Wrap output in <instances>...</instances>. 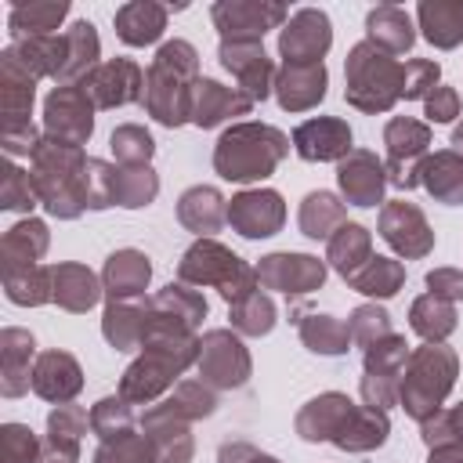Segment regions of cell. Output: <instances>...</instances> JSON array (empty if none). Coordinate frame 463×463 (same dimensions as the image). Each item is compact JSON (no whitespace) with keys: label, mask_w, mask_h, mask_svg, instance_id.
I'll use <instances>...</instances> for the list:
<instances>
[{"label":"cell","mask_w":463,"mask_h":463,"mask_svg":"<svg viewBox=\"0 0 463 463\" xmlns=\"http://www.w3.org/2000/svg\"><path fill=\"white\" fill-rule=\"evenodd\" d=\"M297 326H300L304 347L315 351V354L336 358V354H347V347H351V329H347V322H340V318H333V315H307V318H300Z\"/></svg>","instance_id":"obj_42"},{"label":"cell","mask_w":463,"mask_h":463,"mask_svg":"<svg viewBox=\"0 0 463 463\" xmlns=\"http://www.w3.org/2000/svg\"><path fill=\"white\" fill-rule=\"evenodd\" d=\"M109 148H112L119 166H148V159L156 152V141L141 123H123V127L112 130Z\"/></svg>","instance_id":"obj_46"},{"label":"cell","mask_w":463,"mask_h":463,"mask_svg":"<svg viewBox=\"0 0 463 463\" xmlns=\"http://www.w3.org/2000/svg\"><path fill=\"white\" fill-rule=\"evenodd\" d=\"M159 195V177L152 166H116V206L137 210Z\"/></svg>","instance_id":"obj_45"},{"label":"cell","mask_w":463,"mask_h":463,"mask_svg":"<svg viewBox=\"0 0 463 463\" xmlns=\"http://www.w3.org/2000/svg\"><path fill=\"white\" fill-rule=\"evenodd\" d=\"M217 463H279V459L246 445V441H224L221 452H217Z\"/></svg>","instance_id":"obj_62"},{"label":"cell","mask_w":463,"mask_h":463,"mask_svg":"<svg viewBox=\"0 0 463 463\" xmlns=\"http://www.w3.org/2000/svg\"><path fill=\"white\" fill-rule=\"evenodd\" d=\"M441 65L430 58H409L402 65V98L405 101H427V94L438 87Z\"/></svg>","instance_id":"obj_52"},{"label":"cell","mask_w":463,"mask_h":463,"mask_svg":"<svg viewBox=\"0 0 463 463\" xmlns=\"http://www.w3.org/2000/svg\"><path fill=\"white\" fill-rule=\"evenodd\" d=\"M51 286H54V304L61 311H72V315L90 311L105 293L101 279L87 264H76V260L51 264Z\"/></svg>","instance_id":"obj_27"},{"label":"cell","mask_w":463,"mask_h":463,"mask_svg":"<svg viewBox=\"0 0 463 463\" xmlns=\"http://www.w3.org/2000/svg\"><path fill=\"white\" fill-rule=\"evenodd\" d=\"M83 87L98 109H119L145 98V72L130 58H109L90 72Z\"/></svg>","instance_id":"obj_18"},{"label":"cell","mask_w":463,"mask_h":463,"mask_svg":"<svg viewBox=\"0 0 463 463\" xmlns=\"http://www.w3.org/2000/svg\"><path fill=\"white\" fill-rule=\"evenodd\" d=\"M289 152V137L271 127V123H235L221 134L213 148V170L224 181L246 184V181H264L282 156Z\"/></svg>","instance_id":"obj_4"},{"label":"cell","mask_w":463,"mask_h":463,"mask_svg":"<svg viewBox=\"0 0 463 463\" xmlns=\"http://www.w3.org/2000/svg\"><path fill=\"white\" fill-rule=\"evenodd\" d=\"M228 307H232V315H228L232 318V329L242 333V336H264L275 326V304L260 289H253L250 297H242V300H235Z\"/></svg>","instance_id":"obj_44"},{"label":"cell","mask_w":463,"mask_h":463,"mask_svg":"<svg viewBox=\"0 0 463 463\" xmlns=\"http://www.w3.org/2000/svg\"><path fill=\"white\" fill-rule=\"evenodd\" d=\"M94 463H156V452L145 434L130 430L116 441H101L94 452Z\"/></svg>","instance_id":"obj_51"},{"label":"cell","mask_w":463,"mask_h":463,"mask_svg":"<svg viewBox=\"0 0 463 463\" xmlns=\"http://www.w3.org/2000/svg\"><path fill=\"white\" fill-rule=\"evenodd\" d=\"M420 184L438 199V203H449V206H459L463 203V156L456 148H445V152H434L420 163Z\"/></svg>","instance_id":"obj_36"},{"label":"cell","mask_w":463,"mask_h":463,"mask_svg":"<svg viewBox=\"0 0 463 463\" xmlns=\"http://www.w3.org/2000/svg\"><path fill=\"white\" fill-rule=\"evenodd\" d=\"M405 362H409V344H405V336H398V333H391V336L376 340L373 347H365V373H369V376L402 380Z\"/></svg>","instance_id":"obj_48"},{"label":"cell","mask_w":463,"mask_h":463,"mask_svg":"<svg viewBox=\"0 0 463 463\" xmlns=\"http://www.w3.org/2000/svg\"><path fill=\"white\" fill-rule=\"evenodd\" d=\"M365 40H373L376 47H383L387 54H405L416 43V29L405 7L398 4H380L365 14Z\"/></svg>","instance_id":"obj_35"},{"label":"cell","mask_w":463,"mask_h":463,"mask_svg":"<svg viewBox=\"0 0 463 463\" xmlns=\"http://www.w3.org/2000/svg\"><path fill=\"white\" fill-rule=\"evenodd\" d=\"M253 109V98H246L239 87H224L217 80H203L192 90V123L195 127H217L232 116H246Z\"/></svg>","instance_id":"obj_26"},{"label":"cell","mask_w":463,"mask_h":463,"mask_svg":"<svg viewBox=\"0 0 463 463\" xmlns=\"http://www.w3.org/2000/svg\"><path fill=\"white\" fill-rule=\"evenodd\" d=\"M456 369H459L456 351L445 344H423V347L409 351V362H405L402 380H398L402 409L420 423L427 416H434L456 383Z\"/></svg>","instance_id":"obj_5"},{"label":"cell","mask_w":463,"mask_h":463,"mask_svg":"<svg viewBox=\"0 0 463 463\" xmlns=\"http://www.w3.org/2000/svg\"><path fill=\"white\" fill-rule=\"evenodd\" d=\"M369 257H373V235H369V228L347 221V224H340V228L329 235L326 260L344 275V282H347Z\"/></svg>","instance_id":"obj_37"},{"label":"cell","mask_w":463,"mask_h":463,"mask_svg":"<svg viewBox=\"0 0 463 463\" xmlns=\"http://www.w3.org/2000/svg\"><path fill=\"white\" fill-rule=\"evenodd\" d=\"M36 463H80V438L69 434H47L40 441Z\"/></svg>","instance_id":"obj_61"},{"label":"cell","mask_w":463,"mask_h":463,"mask_svg":"<svg viewBox=\"0 0 463 463\" xmlns=\"http://www.w3.org/2000/svg\"><path fill=\"white\" fill-rule=\"evenodd\" d=\"M112 22H116V36L127 47H148L166 29V7L152 4V0H130V4H123L116 11Z\"/></svg>","instance_id":"obj_30"},{"label":"cell","mask_w":463,"mask_h":463,"mask_svg":"<svg viewBox=\"0 0 463 463\" xmlns=\"http://www.w3.org/2000/svg\"><path fill=\"white\" fill-rule=\"evenodd\" d=\"M141 434L148 438L156 463H188L192 459V420L170 398L145 409Z\"/></svg>","instance_id":"obj_15"},{"label":"cell","mask_w":463,"mask_h":463,"mask_svg":"<svg viewBox=\"0 0 463 463\" xmlns=\"http://www.w3.org/2000/svg\"><path fill=\"white\" fill-rule=\"evenodd\" d=\"M427 463H463V441H445V445H434Z\"/></svg>","instance_id":"obj_63"},{"label":"cell","mask_w":463,"mask_h":463,"mask_svg":"<svg viewBox=\"0 0 463 463\" xmlns=\"http://www.w3.org/2000/svg\"><path fill=\"white\" fill-rule=\"evenodd\" d=\"M351 141V127L336 116H311L293 130V148L307 163H340L354 148Z\"/></svg>","instance_id":"obj_20"},{"label":"cell","mask_w":463,"mask_h":463,"mask_svg":"<svg viewBox=\"0 0 463 463\" xmlns=\"http://www.w3.org/2000/svg\"><path fill=\"white\" fill-rule=\"evenodd\" d=\"M326 83H329V72L322 61L315 65L282 61V69L275 72V98L286 112H307L326 98Z\"/></svg>","instance_id":"obj_22"},{"label":"cell","mask_w":463,"mask_h":463,"mask_svg":"<svg viewBox=\"0 0 463 463\" xmlns=\"http://www.w3.org/2000/svg\"><path fill=\"white\" fill-rule=\"evenodd\" d=\"M90 427V412L83 405H54L51 416H47V434H69V438H83Z\"/></svg>","instance_id":"obj_57"},{"label":"cell","mask_w":463,"mask_h":463,"mask_svg":"<svg viewBox=\"0 0 463 463\" xmlns=\"http://www.w3.org/2000/svg\"><path fill=\"white\" fill-rule=\"evenodd\" d=\"M297 434L304 441H333L344 452H369L387 441L391 420L380 409L354 405L340 391H326L297 412Z\"/></svg>","instance_id":"obj_1"},{"label":"cell","mask_w":463,"mask_h":463,"mask_svg":"<svg viewBox=\"0 0 463 463\" xmlns=\"http://www.w3.org/2000/svg\"><path fill=\"white\" fill-rule=\"evenodd\" d=\"M297 221H300V232H304L307 239H326V242H329V235H333L340 224H347V210H344V203H340L333 192L318 188V192H307V195H304Z\"/></svg>","instance_id":"obj_40"},{"label":"cell","mask_w":463,"mask_h":463,"mask_svg":"<svg viewBox=\"0 0 463 463\" xmlns=\"http://www.w3.org/2000/svg\"><path fill=\"white\" fill-rule=\"evenodd\" d=\"M61 36H65V65L58 72V87L87 83L90 72L98 69V54H101V43H98L94 25L90 22H72Z\"/></svg>","instance_id":"obj_31"},{"label":"cell","mask_w":463,"mask_h":463,"mask_svg":"<svg viewBox=\"0 0 463 463\" xmlns=\"http://www.w3.org/2000/svg\"><path fill=\"white\" fill-rule=\"evenodd\" d=\"M402 282H405V264L402 260H391V257H376V253L347 279L351 289H358L365 297H380V300L394 297L402 289Z\"/></svg>","instance_id":"obj_41"},{"label":"cell","mask_w":463,"mask_h":463,"mask_svg":"<svg viewBox=\"0 0 463 463\" xmlns=\"http://www.w3.org/2000/svg\"><path fill=\"white\" fill-rule=\"evenodd\" d=\"M33 98H36V76H29L18 65L11 47H4L0 51V119H4V127L29 123Z\"/></svg>","instance_id":"obj_25"},{"label":"cell","mask_w":463,"mask_h":463,"mask_svg":"<svg viewBox=\"0 0 463 463\" xmlns=\"http://www.w3.org/2000/svg\"><path fill=\"white\" fill-rule=\"evenodd\" d=\"M4 293L11 304L18 307H40L47 300H54V286H51V268L36 264L29 271H14V275H4Z\"/></svg>","instance_id":"obj_43"},{"label":"cell","mask_w":463,"mask_h":463,"mask_svg":"<svg viewBox=\"0 0 463 463\" xmlns=\"http://www.w3.org/2000/svg\"><path fill=\"white\" fill-rule=\"evenodd\" d=\"M329 43H333V25H329V14L318 7H300L297 14H289V22L279 33V54L289 65L322 61Z\"/></svg>","instance_id":"obj_12"},{"label":"cell","mask_w":463,"mask_h":463,"mask_svg":"<svg viewBox=\"0 0 463 463\" xmlns=\"http://www.w3.org/2000/svg\"><path fill=\"white\" fill-rule=\"evenodd\" d=\"M452 145H456V152H463V123L452 130Z\"/></svg>","instance_id":"obj_64"},{"label":"cell","mask_w":463,"mask_h":463,"mask_svg":"<svg viewBox=\"0 0 463 463\" xmlns=\"http://www.w3.org/2000/svg\"><path fill=\"white\" fill-rule=\"evenodd\" d=\"M423 282H427V293H434L449 304L463 300V271L459 268H434V271H427Z\"/></svg>","instance_id":"obj_60"},{"label":"cell","mask_w":463,"mask_h":463,"mask_svg":"<svg viewBox=\"0 0 463 463\" xmlns=\"http://www.w3.org/2000/svg\"><path fill=\"white\" fill-rule=\"evenodd\" d=\"M336 181H340V192L351 206H376V203H383L387 166H383V159H376V152L351 148L336 163Z\"/></svg>","instance_id":"obj_19"},{"label":"cell","mask_w":463,"mask_h":463,"mask_svg":"<svg viewBox=\"0 0 463 463\" xmlns=\"http://www.w3.org/2000/svg\"><path fill=\"white\" fill-rule=\"evenodd\" d=\"M94 101L87 94L83 83H69V87H54L43 101V134L58 137L65 145H87V137L94 134Z\"/></svg>","instance_id":"obj_9"},{"label":"cell","mask_w":463,"mask_h":463,"mask_svg":"<svg viewBox=\"0 0 463 463\" xmlns=\"http://www.w3.org/2000/svg\"><path fill=\"white\" fill-rule=\"evenodd\" d=\"M148 318H163V322L195 329L206 318V297L195 293L188 282H170L156 297H148Z\"/></svg>","instance_id":"obj_32"},{"label":"cell","mask_w":463,"mask_h":463,"mask_svg":"<svg viewBox=\"0 0 463 463\" xmlns=\"http://www.w3.org/2000/svg\"><path fill=\"white\" fill-rule=\"evenodd\" d=\"M40 203V195H36V184H33V174L29 170H22V166H14V163H7L4 166V177H0V206L4 210H33Z\"/></svg>","instance_id":"obj_50"},{"label":"cell","mask_w":463,"mask_h":463,"mask_svg":"<svg viewBox=\"0 0 463 463\" xmlns=\"http://www.w3.org/2000/svg\"><path fill=\"white\" fill-rule=\"evenodd\" d=\"M423 40L438 51H452L463 43V0H423L416 7Z\"/></svg>","instance_id":"obj_34"},{"label":"cell","mask_w":463,"mask_h":463,"mask_svg":"<svg viewBox=\"0 0 463 463\" xmlns=\"http://www.w3.org/2000/svg\"><path fill=\"white\" fill-rule=\"evenodd\" d=\"M347 105L358 112H387L402 98V61L376 47L373 40H358L347 51Z\"/></svg>","instance_id":"obj_6"},{"label":"cell","mask_w":463,"mask_h":463,"mask_svg":"<svg viewBox=\"0 0 463 463\" xmlns=\"http://www.w3.org/2000/svg\"><path fill=\"white\" fill-rule=\"evenodd\" d=\"M380 235L383 242L398 253V257H409V260H420L434 250V232L423 217V210L409 199H391L383 203L380 210Z\"/></svg>","instance_id":"obj_13"},{"label":"cell","mask_w":463,"mask_h":463,"mask_svg":"<svg viewBox=\"0 0 463 463\" xmlns=\"http://www.w3.org/2000/svg\"><path fill=\"white\" fill-rule=\"evenodd\" d=\"M80 387H83V373H80V362L69 351L36 354V362H33V391L43 402L65 405V402H72L80 394Z\"/></svg>","instance_id":"obj_21"},{"label":"cell","mask_w":463,"mask_h":463,"mask_svg":"<svg viewBox=\"0 0 463 463\" xmlns=\"http://www.w3.org/2000/svg\"><path fill=\"white\" fill-rule=\"evenodd\" d=\"M217 58L221 65L235 76L239 90L253 101H264L271 90H275V65L271 58L264 54V43L260 40H221L217 47Z\"/></svg>","instance_id":"obj_14"},{"label":"cell","mask_w":463,"mask_h":463,"mask_svg":"<svg viewBox=\"0 0 463 463\" xmlns=\"http://www.w3.org/2000/svg\"><path fill=\"white\" fill-rule=\"evenodd\" d=\"M257 279L264 289H279L286 297H311L326 282V264L311 253H268L257 264Z\"/></svg>","instance_id":"obj_16"},{"label":"cell","mask_w":463,"mask_h":463,"mask_svg":"<svg viewBox=\"0 0 463 463\" xmlns=\"http://www.w3.org/2000/svg\"><path fill=\"white\" fill-rule=\"evenodd\" d=\"M420 438L427 441V449L445 445V441H463V402L459 405H449V409H438L434 416H427L420 423Z\"/></svg>","instance_id":"obj_54"},{"label":"cell","mask_w":463,"mask_h":463,"mask_svg":"<svg viewBox=\"0 0 463 463\" xmlns=\"http://www.w3.org/2000/svg\"><path fill=\"white\" fill-rule=\"evenodd\" d=\"M36 354V340L29 329H18V326H7L0 333V391L4 398H18L33 387V362Z\"/></svg>","instance_id":"obj_24"},{"label":"cell","mask_w":463,"mask_h":463,"mask_svg":"<svg viewBox=\"0 0 463 463\" xmlns=\"http://www.w3.org/2000/svg\"><path fill=\"white\" fill-rule=\"evenodd\" d=\"M152 279V264L141 250H116L105 268H101V289L109 293V300H137L148 289Z\"/></svg>","instance_id":"obj_28"},{"label":"cell","mask_w":463,"mask_h":463,"mask_svg":"<svg viewBox=\"0 0 463 463\" xmlns=\"http://www.w3.org/2000/svg\"><path fill=\"white\" fill-rule=\"evenodd\" d=\"M282 221H286V203L275 188H250L228 203V224L242 239H268L282 228Z\"/></svg>","instance_id":"obj_17"},{"label":"cell","mask_w":463,"mask_h":463,"mask_svg":"<svg viewBox=\"0 0 463 463\" xmlns=\"http://www.w3.org/2000/svg\"><path fill=\"white\" fill-rule=\"evenodd\" d=\"M177 279L188 282V286H217L228 304H235V300L250 297L253 289H260L257 268H250L242 257H235L217 239H195L184 250L181 264H177Z\"/></svg>","instance_id":"obj_7"},{"label":"cell","mask_w":463,"mask_h":463,"mask_svg":"<svg viewBox=\"0 0 463 463\" xmlns=\"http://www.w3.org/2000/svg\"><path fill=\"white\" fill-rule=\"evenodd\" d=\"M383 145H387V184L394 188H416L420 184V163L427 159L430 145V127L409 116H394L383 127Z\"/></svg>","instance_id":"obj_8"},{"label":"cell","mask_w":463,"mask_h":463,"mask_svg":"<svg viewBox=\"0 0 463 463\" xmlns=\"http://www.w3.org/2000/svg\"><path fill=\"white\" fill-rule=\"evenodd\" d=\"M347 329H351V344H358V347H373L376 340H383V336L394 333V329H391V315H387L380 304H362V307H354L351 318H347Z\"/></svg>","instance_id":"obj_49"},{"label":"cell","mask_w":463,"mask_h":463,"mask_svg":"<svg viewBox=\"0 0 463 463\" xmlns=\"http://www.w3.org/2000/svg\"><path fill=\"white\" fill-rule=\"evenodd\" d=\"M210 18L221 40H264L268 29L286 25V7L275 0H217Z\"/></svg>","instance_id":"obj_11"},{"label":"cell","mask_w":463,"mask_h":463,"mask_svg":"<svg viewBox=\"0 0 463 463\" xmlns=\"http://www.w3.org/2000/svg\"><path fill=\"white\" fill-rule=\"evenodd\" d=\"M409 326L427 344H445L452 336V329H456V304H449V300H441L434 293H423L409 307Z\"/></svg>","instance_id":"obj_39"},{"label":"cell","mask_w":463,"mask_h":463,"mask_svg":"<svg viewBox=\"0 0 463 463\" xmlns=\"http://www.w3.org/2000/svg\"><path fill=\"white\" fill-rule=\"evenodd\" d=\"M33 159V184L40 203L58 221H76L87 210V152L80 145H65L58 137H47L36 145Z\"/></svg>","instance_id":"obj_3"},{"label":"cell","mask_w":463,"mask_h":463,"mask_svg":"<svg viewBox=\"0 0 463 463\" xmlns=\"http://www.w3.org/2000/svg\"><path fill=\"white\" fill-rule=\"evenodd\" d=\"M423 109H427V119H430V123H452V119L459 116V94H456V87L438 83V87L427 94Z\"/></svg>","instance_id":"obj_58"},{"label":"cell","mask_w":463,"mask_h":463,"mask_svg":"<svg viewBox=\"0 0 463 463\" xmlns=\"http://www.w3.org/2000/svg\"><path fill=\"white\" fill-rule=\"evenodd\" d=\"M199 83V54L188 40H166L145 72V109L163 127L192 119V90Z\"/></svg>","instance_id":"obj_2"},{"label":"cell","mask_w":463,"mask_h":463,"mask_svg":"<svg viewBox=\"0 0 463 463\" xmlns=\"http://www.w3.org/2000/svg\"><path fill=\"white\" fill-rule=\"evenodd\" d=\"M69 14L65 0H36V4H14L7 14V29L14 40H33V36H54L61 18Z\"/></svg>","instance_id":"obj_38"},{"label":"cell","mask_w":463,"mask_h":463,"mask_svg":"<svg viewBox=\"0 0 463 463\" xmlns=\"http://www.w3.org/2000/svg\"><path fill=\"white\" fill-rule=\"evenodd\" d=\"M177 221L195 232L199 239H213V232H221V224L228 221V206L224 195L213 184H195L177 199Z\"/></svg>","instance_id":"obj_29"},{"label":"cell","mask_w":463,"mask_h":463,"mask_svg":"<svg viewBox=\"0 0 463 463\" xmlns=\"http://www.w3.org/2000/svg\"><path fill=\"white\" fill-rule=\"evenodd\" d=\"M90 430H94L101 441H116V438L130 434V430H134V412H130V402H123L119 394L101 398V402L90 409Z\"/></svg>","instance_id":"obj_47"},{"label":"cell","mask_w":463,"mask_h":463,"mask_svg":"<svg viewBox=\"0 0 463 463\" xmlns=\"http://www.w3.org/2000/svg\"><path fill=\"white\" fill-rule=\"evenodd\" d=\"M43 141V134L33 127V123H22V127H0V145L4 152L14 159V156H33L36 145Z\"/></svg>","instance_id":"obj_59"},{"label":"cell","mask_w":463,"mask_h":463,"mask_svg":"<svg viewBox=\"0 0 463 463\" xmlns=\"http://www.w3.org/2000/svg\"><path fill=\"white\" fill-rule=\"evenodd\" d=\"M40 438L25 423H4L0 427V463H36Z\"/></svg>","instance_id":"obj_53"},{"label":"cell","mask_w":463,"mask_h":463,"mask_svg":"<svg viewBox=\"0 0 463 463\" xmlns=\"http://www.w3.org/2000/svg\"><path fill=\"white\" fill-rule=\"evenodd\" d=\"M148 329V300H109L105 315H101V333L116 351H130L141 347Z\"/></svg>","instance_id":"obj_33"},{"label":"cell","mask_w":463,"mask_h":463,"mask_svg":"<svg viewBox=\"0 0 463 463\" xmlns=\"http://www.w3.org/2000/svg\"><path fill=\"white\" fill-rule=\"evenodd\" d=\"M116 206V166L105 159H87V210Z\"/></svg>","instance_id":"obj_55"},{"label":"cell","mask_w":463,"mask_h":463,"mask_svg":"<svg viewBox=\"0 0 463 463\" xmlns=\"http://www.w3.org/2000/svg\"><path fill=\"white\" fill-rule=\"evenodd\" d=\"M199 380L213 391H232L250 380V351L242 347L239 333L232 329H210L199 340Z\"/></svg>","instance_id":"obj_10"},{"label":"cell","mask_w":463,"mask_h":463,"mask_svg":"<svg viewBox=\"0 0 463 463\" xmlns=\"http://www.w3.org/2000/svg\"><path fill=\"white\" fill-rule=\"evenodd\" d=\"M51 246V232L40 217H25L18 224H11L4 232V242H0V268L4 275H14V271H29L40 264V257L47 253Z\"/></svg>","instance_id":"obj_23"},{"label":"cell","mask_w":463,"mask_h":463,"mask_svg":"<svg viewBox=\"0 0 463 463\" xmlns=\"http://www.w3.org/2000/svg\"><path fill=\"white\" fill-rule=\"evenodd\" d=\"M170 402H174L188 420H203V416H210V412L217 409V394H213V387L203 383V380H181V383L174 387Z\"/></svg>","instance_id":"obj_56"}]
</instances>
